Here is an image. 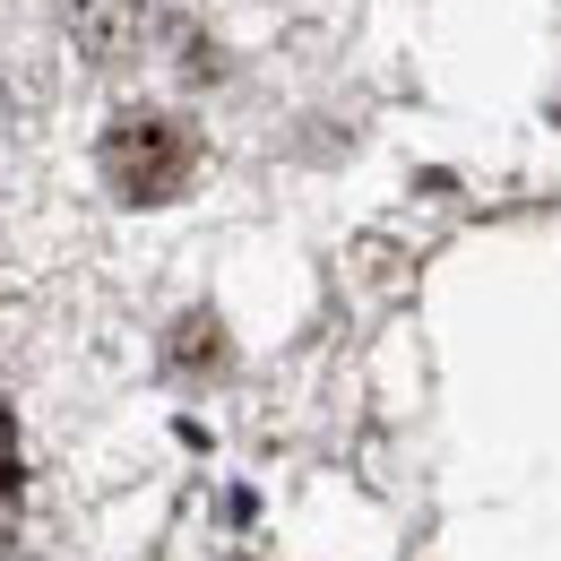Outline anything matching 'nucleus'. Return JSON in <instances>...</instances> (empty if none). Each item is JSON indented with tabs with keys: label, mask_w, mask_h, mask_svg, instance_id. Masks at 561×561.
I'll list each match as a JSON object with an SVG mask.
<instances>
[{
	"label": "nucleus",
	"mask_w": 561,
	"mask_h": 561,
	"mask_svg": "<svg viewBox=\"0 0 561 561\" xmlns=\"http://www.w3.org/2000/svg\"><path fill=\"white\" fill-rule=\"evenodd\" d=\"M191 164H199V139H191L173 113H122V122L104 130V182H113L130 208L173 199V191L191 182Z\"/></svg>",
	"instance_id": "obj_1"
},
{
	"label": "nucleus",
	"mask_w": 561,
	"mask_h": 561,
	"mask_svg": "<svg viewBox=\"0 0 561 561\" xmlns=\"http://www.w3.org/2000/svg\"><path fill=\"white\" fill-rule=\"evenodd\" d=\"M70 9H78V44H87V53H104V61L130 53V35H139V0H70Z\"/></svg>",
	"instance_id": "obj_2"
},
{
	"label": "nucleus",
	"mask_w": 561,
	"mask_h": 561,
	"mask_svg": "<svg viewBox=\"0 0 561 561\" xmlns=\"http://www.w3.org/2000/svg\"><path fill=\"white\" fill-rule=\"evenodd\" d=\"M18 518V440H9V423H0V527Z\"/></svg>",
	"instance_id": "obj_3"
}]
</instances>
